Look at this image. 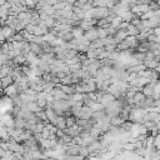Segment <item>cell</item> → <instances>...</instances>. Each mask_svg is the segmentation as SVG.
Returning <instances> with one entry per match:
<instances>
[{"instance_id":"1f68e13d","label":"cell","mask_w":160,"mask_h":160,"mask_svg":"<svg viewBox=\"0 0 160 160\" xmlns=\"http://www.w3.org/2000/svg\"><path fill=\"white\" fill-rule=\"evenodd\" d=\"M68 68H69V72H76L81 69V62H75L72 65H69Z\"/></svg>"},{"instance_id":"ba28073f","label":"cell","mask_w":160,"mask_h":160,"mask_svg":"<svg viewBox=\"0 0 160 160\" xmlns=\"http://www.w3.org/2000/svg\"><path fill=\"white\" fill-rule=\"evenodd\" d=\"M84 36H85V39L89 40L90 42L94 41V40H96V39H99V38H98V29H96V28H91V29L86 30V31L84 32Z\"/></svg>"},{"instance_id":"e0dca14e","label":"cell","mask_w":160,"mask_h":160,"mask_svg":"<svg viewBox=\"0 0 160 160\" xmlns=\"http://www.w3.org/2000/svg\"><path fill=\"white\" fill-rule=\"evenodd\" d=\"M54 126L58 129V130H64L66 128V124H65V118L64 116H58L55 122H54Z\"/></svg>"},{"instance_id":"3957f363","label":"cell","mask_w":160,"mask_h":160,"mask_svg":"<svg viewBox=\"0 0 160 160\" xmlns=\"http://www.w3.org/2000/svg\"><path fill=\"white\" fill-rule=\"evenodd\" d=\"M158 81H159V80L151 81V82H149V84H146V85H144V86L141 88V92L144 94L145 98H152V95H154V85H155V82H158Z\"/></svg>"},{"instance_id":"6da1fadb","label":"cell","mask_w":160,"mask_h":160,"mask_svg":"<svg viewBox=\"0 0 160 160\" xmlns=\"http://www.w3.org/2000/svg\"><path fill=\"white\" fill-rule=\"evenodd\" d=\"M39 19H40V22H42L49 30H51L56 24L55 19L52 16H49V15H45V14H39Z\"/></svg>"},{"instance_id":"5b68a950","label":"cell","mask_w":160,"mask_h":160,"mask_svg":"<svg viewBox=\"0 0 160 160\" xmlns=\"http://www.w3.org/2000/svg\"><path fill=\"white\" fill-rule=\"evenodd\" d=\"M91 114H92V110L89 108V106H81L80 110H79V114H78V118L76 119H85V120H89L91 118Z\"/></svg>"},{"instance_id":"7a4b0ae2","label":"cell","mask_w":160,"mask_h":160,"mask_svg":"<svg viewBox=\"0 0 160 160\" xmlns=\"http://www.w3.org/2000/svg\"><path fill=\"white\" fill-rule=\"evenodd\" d=\"M79 154H80V145L69 144L64 149V155L65 156H79Z\"/></svg>"},{"instance_id":"277c9868","label":"cell","mask_w":160,"mask_h":160,"mask_svg":"<svg viewBox=\"0 0 160 160\" xmlns=\"http://www.w3.org/2000/svg\"><path fill=\"white\" fill-rule=\"evenodd\" d=\"M80 128L79 126H76V125H74V126H70V128H65L64 130H62V132L65 134V135H68L69 138H78L79 135H80Z\"/></svg>"},{"instance_id":"836d02e7","label":"cell","mask_w":160,"mask_h":160,"mask_svg":"<svg viewBox=\"0 0 160 160\" xmlns=\"http://www.w3.org/2000/svg\"><path fill=\"white\" fill-rule=\"evenodd\" d=\"M155 50H160V44L159 42H149V51L154 52Z\"/></svg>"},{"instance_id":"83f0119b","label":"cell","mask_w":160,"mask_h":160,"mask_svg":"<svg viewBox=\"0 0 160 160\" xmlns=\"http://www.w3.org/2000/svg\"><path fill=\"white\" fill-rule=\"evenodd\" d=\"M59 84H61V85H72L71 84V75L65 74L61 79H59Z\"/></svg>"},{"instance_id":"d590c367","label":"cell","mask_w":160,"mask_h":160,"mask_svg":"<svg viewBox=\"0 0 160 160\" xmlns=\"http://www.w3.org/2000/svg\"><path fill=\"white\" fill-rule=\"evenodd\" d=\"M65 5H66V2L56 1V2L52 5V8H54V10H61V9H64V8H65Z\"/></svg>"},{"instance_id":"d4e9b609","label":"cell","mask_w":160,"mask_h":160,"mask_svg":"<svg viewBox=\"0 0 160 160\" xmlns=\"http://www.w3.org/2000/svg\"><path fill=\"white\" fill-rule=\"evenodd\" d=\"M26 108H28V110L29 111H31V112H38V111H40V110H42V109H40L39 106H38V104H36V101H31V102H28L26 104Z\"/></svg>"},{"instance_id":"e575fe53","label":"cell","mask_w":160,"mask_h":160,"mask_svg":"<svg viewBox=\"0 0 160 160\" xmlns=\"http://www.w3.org/2000/svg\"><path fill=\"white\" fill-rule=\"evenodd\" d=\"M36 104H38V106H39L40 109H42V110L48 106V102H46L45 99H38V100H36Z\"/></svg>"},{"instance_id":"74e56055","label":"cell","mask_w":160,"mask_h":160,"mask_svg":"<svg viewBox=\"0 0 160 160\" xmlns=\"http://www.w3.org/2000/svg\"><path fill=\"white\" fill-rule=\"evenodd\" d=\"M96 29H98V38L99 39H105L108 36L106 32H105V30L102 28H96Z\"/></svg>"},{"instance_id":"30bf717a","label":"cell","mask_w":160,"mask_h":160,"mask_svg":"<svg viewBox=\"0 0 160 160\" xmlns=\"http://www.w3.org/2000/svg\"><path fill=\"white\" fill-rule=\"evenodd\" d=\"M115 100V98L111 95V94H109V92H105L100 99H99V102L105 108V106H108L109 104H111L112 101Z\"/></svg>"},{"instance_id":"2e32d148","label":"cell","mask_w":160,"mask_h":160,"mask_svg":"<svg viewBox=\"0 0 160 160\" xmlns=\"http://www.w3.org/2000/svg\"><path fill=\"white\" fill-rule=\"evenodd\" d=\"M29 44H30V52H32L34 55H36L38 58H40L41 54H42V49H41V46L38 45V44H34V42H29Z\"/></svg>"},{"instance_id":"f1b7e54d","label":"cell","mask_w":160,"mask_h":160,"mask_svg":"<svg viewBox=\"0 0 160 160\" xmlns=\"http://www.w3.org/2000/svg\"><path fill=\"white\" fill-rule=\"evenodd\" d=\"M64 42H70L72 39H74V36H72V34H71V31H69V32H65V34H61L60 36H59Z\"/></svg>"},{"instance_id":"7402d4cb","label":"cell","mask_w":160,"mask_h":160,"mask_svg":"<svg viewBox=\"0 0 160 160\" xmlns=\"http://www.w3.org/2000/svg\"><path fill=\"white\" fill-rule=\"evenodd\" d=\"M84 30L80 28V26H75V28H71V34L74 36V39H78V38H81L84 36Z\"/></svg>"},{"instance_id":"603a6c76","label":"cell","mask_w":160,"mask_h":160,"mask_svg":"<svg viewBox=\"0 0 160 160\" xmlns=\"http://www.w3.org/2000/svg\"><path fill=\"white\" fill-rule=\"evenodd\" d=\"M29 51H30V44L28 41H21L20 42V54L22 56H25Z\"/></svg>"},{"instance_id":"ffe728a7","label":"cell","mask_w":160,"mask_h":160,"mask_svg":"<svg viewBox=\"0 0 160 160\" xmlns=\"http://www.w3.org/2000/svg\"><path fill=\"white\" fill-rule=\"evenodd\" d=\"M4 95H6L8 98H12V96L18 95V91H16V88L14 86V84L8 86L6 89H4Z\"/></svg>"},{"instance_id":"f35d334b","label":"cell","mask_w":160,"mask_h":160,"mask_svg":"<svg viewBox=\"0 0 160 160\" xmlns=\"http://www.w3.org/2000/svg\"><path fill=\"white\" fill-rule=\"evenodd\" d=\"M128 26H129V22L121 21V22H120V25H119V28H118V30H126V29H128Z\"/></svg>"},{"instance_id":"8992f818","label":"cell","mask_w":160,"mask_h":160,"mask_svg":"<svg viewBox=\"0 0 160 160\" xmlns=\"http://www.w3.org/2000/svg\"><path fill=\"white\" fill-rule=\"evenodd\" d=\"M50 30L42 24V22H39L38 25H35V29H34V34L35 36H44L45 34H48Z\"/></svg>"},{"instance_id":"d6a6232c","label":"cell","mask_w":160,"mask_h":160,"mask_svg":"<svg viewBox=\"0 0 160 160\" xmlns=\"http://www.w3.org/2000/svg\"><path fill=\"white\" fill-rule=\"evenodd\" d=\"M90 109L92 110V111H101V110H104V106L100 104V102H98V101H95L91 106H90Z\"/></svg>"},{"instance_id":"9c48e42d","label":"cell","mask_w":160,"mask_h":160,"mask_svg":"<svg viewBox=\"0 0 160 160\" xmlns=\"http://www.w3.org/2000/svg\"><path fill=\"white\" fill-rule=\"evenodd\" d=\"M44 112H45V115H46V119H48L49 124L54 125V122H55V120H56V118H58V115L55 114V111H54L51 108H45V109H44Z\"/></svg>"},{"instance_id":"7bdbcfd3","label":"cell","mask_w":160,"mask_h":160,"mask_svg":"<svg viewBox=\"0 0 160 160\" xmlns=\"http://www.w3.org/2000/svg\"><path fill=\"white\" fill-rule=\"evenodd\" d=\"M58 1H61V2H65V0H58Z\"/></svg>"},{"instance_id":"b9f144b4","label":"cell","mask_w":160,"mask_h":160,"mask_svg":"<svg viewBox=\"0 0 160 160\" xmlns=\"http://www.w3.org/2000/svg\"><path fill=\"white\" fill-rule=\"evenodd\" d=\"M65 2L69 4V5H74V4L76 2V0H65Z\"/></svg>"},{"instance_id":"cb8c5ba5","label":"cell","mask_w":160,"mask_h":160,"mask_svg":"<svg viewBox=\"0 0 160 160\" xmlns=\"http://www.w3.org/2000/svg\"><path fill=\"white\" fill-rule=\"evenodd\" d=\"M145 100V96H144V94L141 92V91H138V92H135L134 95H132V98H131V101H132V104H135V102H142Z\"/></svg>"},{"instance_id":"4fadbf2b","label":"cell","mask_w":160,"mask_h":160,"mask_svg":"<svg viewBox=\"0 0 160 160\" xmlns=\"http://www.w3.org/2000/svg\"><path fill=\"white\" fill-rule=\"evenodd\" d=\"M14 84V79L11 78V76H9V75H6V76H2L1 78V80H0V88L4 90V89H6L8 86H10V85H12Z\"/></svg>"},{"instance_id":"5bb4252c","label":"cell","mask_w":160,"mask_h":160,"mask_svg":"<svg viewBox=\"0 0 160 160\" xmlns=\"http://www.w3.org/2000/svg\"><path fill=\"white\" fill-rule=\"evenodd\" d=\"M56 38L58 36H55L51 31H49L48 34H45L44 36H42V40L45 41V42H48L49 45H51V46H55V41H56Z\"/></svg>"},{"instance_id":"8fae6325","label":"cell","mask_w":160,"mask_h":160,"mask_svg":"<svg viewBox=\"0 0 160 160\" xmlns=\"http://www.w3.org/2000/svg\"><path fill=\"white\" fill-rule=\"evenodd\" d=\"M1 34H2V36H4V38L8 40V39L12 38V36L16 34V31H15L12 28H10V26L4 25V26H1Z\"/></svg>"},{"instance_id":"9a60e30c","label":"cell","mask_w":160,"mask_h":160,"mask_svg":"<svg viewBox=\"0 0 160 160\" xmlns=\"http://www.w3.org/2000/svg\"><path fill=\"white\" fill-rule=\"evenodd\" d=\"M134 18H138V16H136L135 14H132L130 10H128V11H125V12H122V14L120 15L121 21H125V22H129V24H130V21H131Z\"/></svg>"},{"instance_id":"4dcf8cb0","label":"cell","mask_w":160,"mask_h":160,"mask_svg":"<svg viewBox=\"0 0 160 160\" xmlns=\"http://www.w3.org/2000/svg\"><path fill=\"white\" fill-rule=\"evenodd\" d=\"M120 22H121V19H120V16H114V18L110 20V25H111L112 28H115V29H118V28H119Z\"/></svg>"},{"instance_id":"4316f807","label":"cell","mask_w":160,"mask_h":160,"mask_svg":"<svg viewBox=\"0 0 160 160\" xmlns=\"http://www.w3.org/2000/svg\"><path fill=\"white\" fill-rule=\"evenodd\" d=\"M105 116V114H104V110H101V111H92V114H91V120H94L95 122L96 121H99V120H101L102 118Z\"/></svg>"},{"instance_id":"7c38bea8","label":"cell","mask_w":160,"mask_h":160,"mask_svg":"<svg viewBox=\"0 0 160 160\" xmlns=\"http://www.w3.org/2000/svg\"><path fill=\"white\" fill-rule=\"evenodd\" d=\"M124 42L129 46V49H136L139 46V41L136 40L135 36H126L125 40H124Z\"/></svg>"},{"instance_id":"484cf974","label":"cell","mask_w":160,"mask_h":160,"mask_svg":"<svg viewBox=\"0 0 160 160\" xmlns=\"http://www.w3.org/2000/svg\"><path fill=\"white\" fill-rule=\"evenodd\" d=\"M89 48H92V49H100V48H104V40L102 39H96L94 41L90 42Z\"/></svg>"},{"instance_id":"d6986e66","label":"cell","mask_w":160,"mask_h":160,"mask_svg":"<svg viewBox=\"0 0 160 160\" xmlns=\"http://www.w3.org/2000/svg\"><path fill=\"white\" fill-rule=\"evenodd\" d=\"M141 64H142L144 68L148 69V70H154L156 66H159V62H156L155 60H144Z\"/></svg>"},{"instance_id":"44dd1931","label":"cell","mask_w":160,"mask_h":160,"mask_svg":"<svg viewBox=\"0 0 160 160\" xmlns=\"http://www.w3.org/2000/svg\"><path fill=\"white\" fill-rule=\"evenodd\" d=\"M125 31H126V35L128 36H138L140 34V31L138 30V28L134 26V25H131V24H129V26H128V29Z\"/></svg>"},{"instance_id":"f546056e","label":"cell","mask_w":160,"mask_h":160,"mask_svg":"<svg viewBox=\"0 0 160 160\" xmlns=\"http://www.w3.org/2000/svg\"><path fill=\"white\" fill-rule=\"evenodd\" d=\"M76 122V118H74L72 115L70 116H66L65 118V124H66V128H70V126H74Z\"/></svg>"},{"instance_id":"ab89813d","label":"cell","mask_w":160,"mask_h":160,"mask_svg":"<svg viewBox=\"0 0 160 160\" xmlns=\"http://www.w3.org/2000/svg\"><path fill=\"white\" fill-rule=\"evenodd\" d=\"M140 21H141V20H140V18H134V19L130 21V24H131V25H134V26H138V25L140 24Z\"/></svg>"},{"instance_id":"52a82bcc","label":"cell","mask_w":160,"mask_h":160,"mask_svg":"<svg viewBox=\"0 0 160 160\" xmlns=\"http://www.w3.org/2000/svg\"><path fill=\"white\" fill-rule=\"evenodd\" d=\"M50 95L52 96L54 100H66V99H68V95H66L65 92H62V91H61L59 88H56V86L51 90Z\"/></svg>"},{"instance_id":"60d3db41","label":"cell","mask_w":160,"mask_h":160,"mask_svg":"<svg viewBox=\"0 0 160 160\" xmlns=\"http://www.w3.org/2000/svg\"><path fill=\"white\" fill-rule=\"evenodd\" d=\"M159 34H160V29H159V28H154V29H152V35L159 36Z\"/></svg>"},{"instance_id":"ac0fdd59","label":"cell","mask_w":160,"mask_h":160,"mask_svg":"<svg viewBox=\"0 0 160 160\" xmlns=\"http://www.w3.org/2000/svg\"><path fill=\"white\" fill-rule=\"evenodd\" d=\"M126 36H128V35H126V31H125V30H118V29H116V32L114 34V39L118 41V44L121 42V41H124Z\"/></svg>"},{"instance_id":"8d00e7d4","label":"cell","mask_w":160,"mask_h":160,"mask_svg":"<svg viewBox=\"0 0 160 160\" xmlns=\"http://www.w3.org/2000/svg\"><path fill=\"white\" fill-rule=\"evenodd\" d=\"M34 29H35V25H32V24H28V25L24 28V30H25L28 34H30V35L34 34Z\"/></svg>"},{"instance_id":"ee69618b","label":"cell","mask_w":160,"mask_h":160,"mask_svg":"<svg viewBox=\"0 0 160 160\" xmlns=\"http://www.w3.org/2000/svg\"><path fill=\"white\" fill-rule=\"evenodd\" d=\"M0 141H1V140H0Z\"/></svg>"}]
</instances>
